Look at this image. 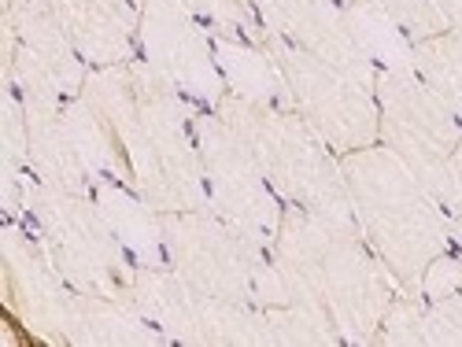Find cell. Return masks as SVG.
<instances>
[{
  "label": "cell",
  "mask_w": 462,
  "mask_h": 347,
  "mask_svg": "<svg viewBox=\"0 0 462 347\" xmlns=\"http://www.w3.org/2000/svg\"><path fill=\"white\" fill-rule=\"evenodd\" d=\"M82 96L100 126L107 167L156 215L208 207L200 144L189 133L181 89L152 63H111L86 78Z\"/></svg>",
  "instance_id": "6da1fadb"
},
{
  "label": "cell",
  "mask_w": 462,
  "mask_h": 347,
  "mask_svg": "<svg viewBox=\"0 0 462 347\" xmlns=\"http://www.w3.org/2000/svg\"><path fill=\"white\" fill-rule=\"evenodd\" d=\"M274 266L285 299L329 340H370L393 306L384 262L356 218L289 207L274 241Z\"/></svg>",
  "instance_id": "7a4b0ae2"
},
{
  "label": "cell",
  "mask_w": 462,
  "mask_h": 347,
  "mask_svg": "<svg viewBox=\"0 0 462 347\" xmlns=\"http://www.w3.org/2000/svg\"><path fill=\"white\" fill-rule=\"evenodd\" d=\"M356 225L384 269L403 288H426L433 266L448 255L451 218L389 148H359L340 160Z\"/></svg>",
  "instance_id": "3957f363"
},
{
  "label": "cell",
  "mask_w": 462,
  "mask_h": 347,
  "mask_svg": "<svg viewBox=\"0 0 462 347\" xmlns=\"http://www.w3.org/2000/svg\"><path fill=\"white\" fill-rule=\"evenodd\" d=\"M215 111L237 130L259 170L271 178V185L292 207L356 218L333 148L296 111H282L274 104H259L237 93H226Z\"/></svg>",
  "instance_id": "277c9868"
},
{
  "label": "cell",
  "mask_w": 462,
  "mask_h": 347,
  "mask_svg": "<svg viewBox=\"0 0 462 347\" xmlns=\"http://www.w3.org/2000/svg\"><path fill=\"white\" fill-rule=\"evenodd\" d=\"M160 237L167 244L174 274L185 285L226 303L259 306V311L285 303L282 296H271V288H266L282 278L278 266L266 262L263 244L241 233L237 225H229L226 218L208 215V207L160 215Z\"/></svg>",
  "instance_id": "5b68a950"
},
{
  "label": "cell",
  "mask_w": 462,
  "mask_h": 347,
  "mask_svg": "<svg viewBox=\"0 0 462 347\" xmlns=\"http://www.w3.org/2000/svg\"><path fill=\"white\" fill-rule=\"evenodd\" d=\"M282 82L296 104V114L311 126L333 151L348 156L377 137V74L374 67L337 63L300 45L266 37Z\"/></svg>",
  "instance_id": "8992f818"
},
{
  "label": "cell",
  "mask_w": 462,
  "mask_h": 347,
  "mask_svg": "<svg viewBox=\"0 0 462 347\" xmlns=\"http://www.w3.org/2000/svg\"><path fill=\"white\" fill-rule=\"evenodd\" d=\"M377 133L384 148L426 185L444 211L455 207V156L462 148L458 114L414 70L377 74Z\"/></svg>",
  "instance_id": "52a82bcc"
},
{
  "label": "cell",
  "mask_w": 462,
  "mask_h": 347,
  "mask_svg": "<svg viewBox=\"0 0 462 347\" xmlns=\"http://www.w3.org/2000/svg\"><path fill=\"white\" fill-rule=\"evenodd\" d=\"M33 215L52 255V266L74 292L130 299L134 278L126 269V248L107 215L89 204L82 192L42 181L33 188Z\"/></svg>",
  "instance_id": "ba28073f"
},
{
  "label": "cell",
  "mask_w": 462,
  "mask_h": 347,
  "mask_svg": "<svg viewBox=\"0 0 462 347\" xmlns=\"http://www.w3.org/2000/svg\"><path fill=\"white\" fill-rule=\"evenodd\" d=\"M197 144L211 211L229 225H237L252 241H259L263 248H274L285 207L278 204V188L259 170L248 144L218 111L197 123Z\"/></svg>",
  "instance_id": "9c48e42d"
},
{
  "label": "cell",
  "mask_w": 462,
  "mask_h": 347,
  "mask_svg": "<svg viewBox=\"0 0 462 347\" xmlns=\"http://www.w3.org/2000/svg\"><path fill=\"white\" fill-rule=\"evenodd\" d=\"M141 37L144 52L163 78H171L181 93L222 100L229 89L222 86L218 49L208 26L185 0H144L141 5Z\"/></svg>",
  "instance_id": "30bf717a"
},
{
  "label": "cell",
  "mask_w": 462,
  "mask_h": 347,
  "mask_svg": "<svg viewBox=\"0 0 462 347\" xmlns=\"http://www.w3.org/2000/svg\"><path fill=\"white\" fill-rule=\"evenodd\" d=\"M248 5L259 12L266 37H278V41L300 45L337 63L370 67V56L356 41V30L348 23V5L340 0H248Z\"/></svg>",
  "instance_id": "8fae6325"
},
{
  "label": "cell",
  "mask_w": 462,
  "mask_h": 347,
  "mask_svg": "<svg viewBox=\"0 0 462 347\" xmlns=\"http://www.w3.org/2000/svg\"><path fill=\"white\" fill-rule=\"evenodd\" d=\"M411 70L426 82L458 119H462V37L444 30L426 41H414Z\"/></svg>",
  "instance_id": "7c38bea8"
},
{
  "label": "cell",
  "mask_w": 462,
  "mask_h": 347,
  "mask_svg": "<svg viewBox=\"0 0 462 347\" xmlns=\"http://www.w3.org/2000/svg\"><path fill=\"white\" fill-rule=\"evenodd\" d=\"M359 5L384 15L400 33L414 37V41H426V37H437L448 30L437 0H359Z\"/></svg>",
  "instance_id": "4fadbf2b"
},
{
  "label": "cell",
  "mask_w": 462,
  "mask_h": 347,
  "mask_svg": "<svg viewBox=\"0 0 462 347\" xmlns=\"http://www.w3.org/2000/svg\"><path fill=\"white\" fill-rule=\"evenodd\" d=\"M437 8H440V15H444L448 30L462 37V0H437Z\"/></svg>",
  "instance_id": "5bb4252c"
},
{
  "label": "cell",
  "mask_w": 462,
  "mask_h": 347,
  "mask_svg": "<svg viewBox=\"0 0 462 347\" xmlns=\"http://www.w3.org/2000/svg\"><path fill=\"white\" fill-rule=\"evenodd\" d=\"M340 5H348V0H340Z\"/></svg>",
  "instance_id": "9a60e30c"
}]
</instances>
